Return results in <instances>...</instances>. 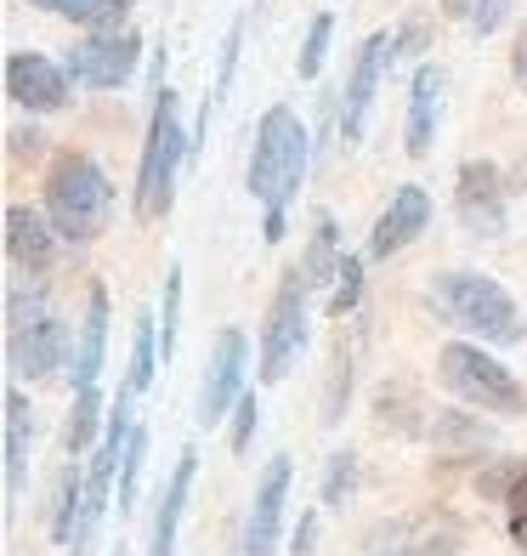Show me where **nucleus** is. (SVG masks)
Wrapping results in <instances>:
<instances>
[{
	"mask_svg": "<svg viewBox=\"0 0 527 556\" xmlns=\"http://www.w3.org/2000/svg\"><path fill=\"white\" fill-rule=\"evenodd\" d=\"M312 142L307 125H300L295 109H267L256 125V154H249V193L267 205V244H279L290 233V199L300 193V176H307Z\"/></svg>",
	"mask_w": 527,
	"mask_h": 556,
	"instance_id": "nucleus-1",
	"label": "nucleus"
},
{
	"mask_svg": "<svg viewBox=\"0 0 527 556\" xmlns=\"http://www.w3.org/2000/svg\"><path fill=\"white\" fill-rule=\"evenodd\" d=\"M432 313H437V324L465 330L483 346H516L527 336L511 290L493 285L488 273H471V267H448V273L432 278Z\"/></svg>",
	"mask_w": 527,
	"mask_h": 556,
	"instance_id": "nucleus-2",
	"label": "nucleus"
},
{
	"mask_svg": "<svg viewBox=\"0 0 527 556\" xmlns=\"http://www.w3.org/2000/svg\"><path fill=\"white\" fill-rule=\"evenodd\" d=\"M46 216L68 244H86L108 227L114 216V182L91 154H57L52 176H46Z\"/></svg>",
	"mask_w": 527,
	"mask_h": 556,
	"instance_id": "nucleus-3",
	"label": "nucleus"
},
{
	"mask_svg": "<svg viewBox=\"0 0 527 556\" xmlns=\"http://www.w3.org/2000/svg\"><path fill=\"white\" fill-rule=\"evenodd\" d=\"M68 358V330L40 285H12L7 290V364L23 381H46Z\"/></svg>",
	"mask_w": 527,
	"mask_h": 556,
	"instance_id": "nucleus-4",
	"label": "nucleus"
},
{
	"mask_svg": "<svg viewBox=\"0 0 527 556\" xmlns=\"http://www.w3.org/2000/svg\"><path fill=\"white\" fill-rule=\"evenodd\" d=\"M437 375H442V387L454 392L460 403H471V409H483V415H499V420H522L527 415L522 381L493 358L483 341H448L437 352Z\"/></svg>",
	"mask_w": 527,
	"mask_h": 556,
	"instance_id": "nucleus-5",
	"label": "nucleus"
},
{
	"mask_svg": "<svg viewBox=\"0 0 527 556\" xmlns=\"http://www.w3.org/2000/svg\"><path fill=\"white\" fill-rule=\"evenodd\" d=\"M193 154V137L176 119V91L154 97V119H147V142H142V165H137V222H159L176 205V170Z\"/></svg>",
	"mask_w": 527,
	"mask_h": 556,
	"instance_id": "nucleus-6",
	"label": "nucleus"
},
{
	"mask_svg": "<svg viewBox=\"0 0 527 556\" xmlns=\"http://www.w3.org/2000/svg\"><path fill=\"white\" fill-rule=\"evenodd\" d=\"M307 295H312L307 273L290 267L279 295H272V307H267V330H261V381L267 387L284 381L300 358V346H307Z\"/></svg>",
	"mask_w": 527,
	"mask_h": 556,
	"instance_id": "nucleus-7",
	"label": "nucleus"
},
{
	"mask_svg": "<svg viewBox=\"0 0 527 556\" xmlns=\"http://www.w3.org/2000/svg\"><path fill=\"white\" fill-rule=\"evenodd\" d=\"M142 63V40L131 29H86V40H74L63 52V68L74 86H91V91H114L137 74Z\"/></svg>",
	"mask_w": 527,
	"mask_h": 556,
	"instance_id": "nucleus-8",
	"label": "nucleus"
},
{
	"mask_svg": "<svg viewBox=\"0 0 527 556\" xmlns=\"http://www.w3.org/2000/svg\"><path fill=\"white\" fill-rule=\"evenodd\" d=\"M454 211H460V222H465V233H476V239H505L511 199H505V182H499V165H488V160H465V165H460Z\"/></svg>",
	"mask_w": 527,
	"mask_h": 556,
	"instance_id": "nucleus-9",
	"label": "nucleus"
},
{
	"mask_svg": "<svg viewBox=\"0 0 527 556\" xmlns=\"http://www.w3.org/2000/svg\"><path fill=\"white\" fill-rule=\"evenodd\" d=\"M244 364H249L244 330H221L216 346H210V364H205V387H198V426H216V420H228L239 409Z\"/></svg>",
	"mask_w": 527,
	"mask_h": 556,
	"instance_id": "nucleus-10",
	"label": "nucleus"
},
{
	"mask_svg": "<svg viewBox=\"0 0 527 556\" xmlns=\"http://www.w3.org/2000/svg\"><path fill=\"white\" fill-rule=\"evenodd\" d=\"M7 97L29 114H57V109H68V68L40 58V52H12L7 58Z\"/></svg>",
	"mask_w": 527,
	"mask_h": 556,
	"instance_id": "nucleus-11",
	"label": "nucleus"
},
{
	"mask_svg": "<svg viewBox=\"0 0 527 556\" xmlns=\"http://www.w3.org/2000/svg\"><path fill=\"white\" fill-rule=\"evenodd\" d=\"M290 454L267 460L256 500H249V517H244V556H272L279 551V528H284V500H290Z\"/></svg>",
	"mask_w": 527,
	"mask_h": 556,
	"instance_id": "nucleus-12",
	"label": "nucleus"
},
{
	"mask_svg": "<svg viewBox=\"0 0 527 556\" xmlns=\"http://www.w3.org/2000/svg\"><path fill=\"white\" fill-rule=\"evenodd\" d=\"M425 227H432V199H425V188L403 182L391 193V205L381 211V222H374L369 233V262H391L397 250H409Z\"/></svg>",
	"mask_w": 527,
	"mask_h": 556,
	"instance_id": "nucleus-13",
	"label": "nucleus"
},
{
	"mask_svg": "<svg viewBox=\"0 0 527 556\" xmlns=\"http://www.w3.org/2000/svg\"><path fill=\"white\" fill-rule=\"evenodd\" d=\"M386 58H391V40H386V35H369V40L358 46V58H351V80H346V103H340V137H346V142L363 137Z\"/></svg>",
	"mask_w": 527,
	"mask_h": 556,
	"instance_id": "nucleus-14",
	"label": "nucleus"
},
{
	"mask_svg": "<svg viewBox=\"0 0 527 556\" xmlns=\"http://www.w3.org/2000/svg\"><path fill=\"white\" fill-rule=\"evenodd\" d=\"M57 227H52V216H40V211H29V205H12L7 211V256H12V267H23V273H46L57 262Z\"/></svg>",
	"mask_w": 527,
	"mask_h": 556,
	"instance_id": "nucleus-15",
	"label": "nucleus"
},
{
	"mask_svg": "<svg viewBox=\"0 0 527 556\" xmlns=\"http://www.w3.org/2000/svg\"><path fill=\"white\" fill-rule=\"evenodd\" d=\"M103 358H108V295L91 290V307H86V324H80V341H74V358H68V381L74 392L97 387L103 375Z\"/></svg>",
	"mask_w": 527,
	"mask_h": 556,
	"instance_id": "nucleus-16",
	"label": "nucleus"
},
{
	"mask_svg": "<svg viewBox=\"0 0 527 556\" xmlns=\"http://www.w3.org/2000/svg\"><path fill=\"white\" fill-rule=\"evenodd\" d=\"M193 471H198V454L182 448L176 454V471L159 494V517H154V551L147 556H176V528H182V511H188V494H193Z\"/></svg>",
	"mask_w": 527,
	"mask_h": 556,
	"instance_id": "nucleus-17",
	"label": "nucleus"
},
{
	"mask_svg": "<svg viewBox=\"0 0 527 556\" xmlns=\"http://www.w3.org/2000/svg\"><path fill=\"white\" fill-rule=\"evenodd\" d=\"M437 109H442V68L425 63L409 86V154L425 160L432 154V137H437Z\"/></svg>",
	"mask_w": 527,
	"mask_h": 556,
	"instance_id": "nucleus-18",
	"label": "nucleus"
},
{
	"mask_svg": "<svg viewBox=\"0 0 527 556\" xmlns=\"http://www.w3.org/2000/svg\"><path fill=\"white\" fill-rule=\"evenodd\" d=\"M340 227L330 211H318L312 216V244H307V256H300V273H307V285L312 290H330L335 278H340Z\"/></svg>",
	"mask_w": 527,
	"mask_h": 556,
	"instance_id": "nucleus-19",
	"label": "nucleus"
},
{
	"mask_svg": "<svg viewBox=\"0 0 527 556\" xmlns=\"http://www.w3.org/2000/svg\"><path fill=\"white\" fill-rule=\"evenodd\" d=\"M23 477H29V397L12 387L7 392V500L23 494Z\"/></svg>",
	"mask_w": 527,
	"mask_h": 556,
	"instance_id": "nucleus-20",
	"label": "nucleus"
},
{
	"mask_svg": "<svg viewBox=\"0 0 527 556\" xmlns=\"http://www.w3.org/2000/svg\"><path fill=\"white\" fill-rule=\"evenodd\" d=\"M29 7L68 17L74 29H125V17H131L137 0H29Z\"/></svg>",
	"mask_w": 527,
	"mask_h": 556,
	"instance_id": "nucleus-21",
	"label": "nucleus"
},
{
	"mask_svg": "<svg viewBox=\"0 0 527 556\" xmlns=\"http://www.w3.org/2000/svg\"><path fill=\"white\" fill-rule=\"evenodd\" d=\"M159 324L154 313H137V336H131V375H125V387L131 392H147L154 387V375H159Z\"/></svg>",
	"mask_w": 527,
	"mask_h": 556,
	"instance_id": "nucleus-22",
	"label": "nucleus"
},
{
	"mask_svg": "<svg viewBox=\"0 0 527 556\" xmlns=\"http://www.w3.org/2000/svg\"><path fill=\"white\" fill-rule=\"evenodd\" d=\"M432 438H437V448H448V454H483V448H493V432H488V426L471 420V415H460V409L437 415Z\"/></svg>",
	"mask_w": 527,
	"mask_h": 556,
	"instance_id": "nucleus-23",
	"label": "nucleus"
},
{
	"mask_svg": "<svg viewBox=\"0 0 527 556\" xmlns=\"http://www.w3.org/2000/svg\"><path fill=\"white\" fill-rule=\"evenodd\" d=\"M97 420H103V392L97 387L74 392V409H68V426H63V448L68 454H91L97 448Z\"/></svg>",
	"mask_w": 527,
	"mask_h": 556,
	"instance_id": "nucleus-24",
	"label": "nucleus"
},
{
	"mask_svg": "<svg viewBox=\"0 0 527 556\" xmlns=\"http://www.w3.org/2000/svg\"><path fill=\"white\" fill-rule=\"evenodd\" d=\"M80 500H86V477L63 471L57 511H52V540H57V545H74V528H80Z\"/></svg>",
	"mask_w": 527,
	"mask_h": 556,
	"instance_id": "nucleus-25",
	"label": "nucleus"
},
{
	"mask_svg": "<svg viewBox=\"0 0 527 556\" xmlns=\"http://www.w3.org/2000/svg\"><path fill=\"white\" fill-rule=\"evenodd\" d=\"M483 494L505 500L511 511H527V460H511V466L488 471V477H483Z\"/></svg>",
	"mask_w": 527,
	"mask_h": 556,
	"instance_id": "nucleus-26",
	"label": "nucleus"
},
{
	"mask_svg": "<svg viewBox=\"0 0 527 556\" xmlns=\"http://www.w3.org/2000/svg\"><path fill=\"white\" fill-rule=\"evenodd\" d=\"M142 466H147V426H137L131 432V448H125V460H119V511H131V500H137V483H142Z\"/></svg>",
	"mask_w": 527,
	"mask_h": 556,
	"instance_id": "nucleus-27",
	"label": "nucleus"
},
{
	"mask_svg": "<svg viewBox=\"0 0 527 556\" xmlns=\"http://www.w3.org/2000/svg\"><path fill=\"white\" fill-rule=\"evenodd\" d=\"M351 489H358V454L335 448V454H330V471H323L318 500H323V505H346V494H351Z\"/></svg>",
	"mask_w": 527,
	"mask_h": 556,
	"instance_id": "nucleus-28",
	"label": "nucleus"
},
{
	"mask_svg": "<svg viewBox=\"0 0 527 556\" xmlns=\"http://www.w3.org/2000/svg\"><path fill=\"white\" fill-rule=\"evenodd\" d=\"M330 35H335V17H330V12H318V17H312V29H307V46H300V80H318L323 58H330Z\"/></svg>",
	"mask_w": 527,
	"mask_h": 556,
	"instance_id": "nucleus-29",
	"label": "nucleus"
},
{
	"mask_svg": "<svg viewBox=\"0 0 527 556\" xmlns=\"http://www.w3.org/2000/svg\"><path fill=\"white\" fill-rule=\"evenodd\" d=\"M358 295H363V256H346V262H340V278H335V290H330V313L346 318L351 307H358Z\"/></svg>",
	"mask_w": 527,
	"mask_h": 556,
	"instance_id": "nucleus-30",
	"label": "nucleus"
},
{
	"mask_svg": "<svg viewBox=\"0 0 527 556\" xmlns=\"http://www.w3.org/2000/svg\"><path fill=\"white\" fill-rule=\"evenodd\" d=\"M239 46H244V17L228 29V46H221V74H216V91H210V103H221V97L233 91V68H239Z\"/></svg>",
	"mask_w": 527,
	"mask_h": 556,
	"instance_id": "nucleus-31",
	"label": "nucleus"
},
{
	"mask_svg": "<svg viewBox=\"0 0 527 556\" xmlns=\"http://www.w3.org/2000/svg\"><path fill=\"white\" fill-rule=\"evenodd\" d=\"M256 420H261V403H256V392H244L239 397V409H233V454H244L249 448V438H256Z\"/></svg>",
	"mask_w": 527,
	"mask_h": 556,
	"instance_id": "nucleus-32",
	"label": "nucleus"
},
{
	"mask_svg": "<svg viewBox=\"0 0 527 556\" xmlns=\"http://www.w3.org/2000/svg\"><path fill=\"white\" fill-rule=\"evenodd\" d=\"M511 7H516V0H476V7H471V17H465V23H471L476 35H493L499 23L511 17Z\"/></svg>",
	"mask_w": 527,
	"mask_h": 556,
	"instance_id": "nucleus-33",
	"label": "nucleus"
},
{
	"mask_svg": "<svg viewBox=\"0 0 527 556\" xmlns=\"http://www.w3.org/2000/svg\"><path fill=\"white\" fill-rule=\"evenodd\" d=\"M312 534H318V517L307 511L295 522V540H290V556H312Z\"/></svg>",
	"mask_w": 527,
	"mask_h": 556,
	"instance_id": "nucleus-34",
	"label": "nucleus"
},
{
	"mask_svg": "<svg viewBox=\"0 0 527 556\" xmlns=\"http://www.w3.org/2000/svg\"><path fill=\"white\" fill-rule=\"evenodd\" d=\"M40 148H46V142H40V131H35V125H29V131H12V154H23V160H35Z\"/></svg>",
	"mask_w": 527,
	"mask_h": 556,
	"instance_id": "nucleus-35",
	"label": "nucleus"
},
{
	"mask_svg": "<svg viewBox=\"0 0 527 556\" xmlns=\"http://www.w3.org/2000/svg\"><path fill=\"white\" fill-rule=\"evenodd\" d=\"M511 68H516V80L527 86V29L516 35V52H511Z\"/></svg>",
	"mask_w": 527,
	"mask_h": 556,
	"instance_id": "nucleus-36",
	"label": "nucleus"
},
{
	"mask_svg": "<svg viewBox=\"0 0 527 556\" xmlns=\"http://www.w3.org/2000/svg\"><path fill=\"white\" fill-rule=\"evenodd\" d=\"M471 7H476V0H442L448 17H471Z\"/></svg>",
	"mask_w": 527,
	"mask_h": 556,
	"instance_id": "nucleus-37",
	"label": "nucleus"
}]
</instances>
